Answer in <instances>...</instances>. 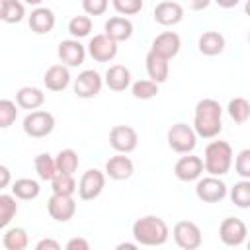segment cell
<instances>
[{
    "label": "cell",
    "mask_w": 250,
    "mask_h": 250,
    "mask_svg": "<svg viewBox=\"0 0 250 250\" xmlns=\"http://www.w3.org/2000/svg\"><path fill=\"white\" fill-rule=\"evenodd\" d=\"M193 129L201 139H215L223 131V107L213 98H203L195 104Z\"/></svg>",
    "instance_id": "obj_1"
},
{
    "label": "cell",
    "mask_w": 250,
    "mask_h": 250,
    "mask_svg": "<svg viewBox=\"0 0 250 250\" xmlns=\"http://www.w3.org/2000/svg\"><path fill=\"white\" fill-rule=\"evenodd\" d=\"M170 236V229L162 217L145 215L133 223V238L141 246H162Z\"/></svg>",
    "instance_id": "obj_2"
},
{
    "label": "cell",
    "mask_w": 250,
    "mask_h": 250,
    "mask_svg": "<svg viewBox=\"0 0 250 250\" xmlns=\"http://www.w3.org/2000/svg\"><path fill=\"white\" fill-rule=\"evenodd\" d=\"M232 162H234V152L227 141H211L205 146L203 164H205V172H209L211 176L229 174Z\"/></svg>",
    "instance_id": "obj_3"
},
{
    "label": "cell",
    "mask_w": 250,
    "mask_h": 250,
    "mask_svg": "<svg viewBox=\"0 0 250 250\" xmlns=\"http://www.w3.org/2000/svg\"><path fill=\"white\" fill-rule=\"evenodd\" d=\"M23 133L31 139H43L55 129V115L45 109H33L23 117Z\"/></svg>",
    "instance_id": "obj_4"
},
{
    "label": "cell",
    "mask_w": 250,
    "mask_h": 250,
    "mask_svg": "<svg viewBox=\"0 0 250 250\" xmlns=\"http://www.w3.org/2000/svg\"><path fill=\"white\" fill-rule=\"evenodd\" d=\"M166 139H168V146L178 154H188L197 145V133L188 123H174L168 129Z\"/></svg>",
    "instance_id": "obj_5"
},
{
    "label": "cell",
    "mask_w": 250,
    "mask_h": 250,
    "mask_svg": "<svg viewBox=\"0 0 250 250\" xmlns=\"http://www.w3.org/2000/svg\"><path fill=\"white\" fill-rule=\"evenodd\" d=\"M227 193H229V188L219 176L209 174L205 178H199L195 184V195L203 203H219L227 197Z\"/></svg>",
    "instance_id": "obj_6"
},
{
    "label": "cell",
    "mask_w": 250,
    "mask_h": 250,
    "mask_svg": "<svg viewBox=\"0 0 250 250\" xmlns=\"http://www.w3.org/2000/svg\"><path fill=\"white\" fill-rule=\"evenodd\" d=\"M172 236H174V242L184 250H195L203 242L201 229L193 221H178L172 229Z\"/></svg>",
    "instance_id": "obj_7"
},
{
    "label": "cell",
    "mask_w": 250,
    "mask_h": 250,
    "mask_svg": "<svg viewBox=\"0 0 250 250\" xmlns=\"http://www.w3.org/2000/svg\"><path fill=\"white\" fill-rule=\"evenodd\" d=\"M104 84H105V82H104V78H102V74H100L98 70L86 68V70H82V72L74 78L72 90H74V94H76L78 98L90 100V98H96V96L100 94V90H102Z\"/></svg>",
    "instance_id": "obj_8"
},
{
    "label": "cell",
    "mask_w": 250,
    "mask_h": 250,
    "mask_svg": "<svg viewBox=\"0 0 250 250\" xmlns=\"http://www.w3.org/2000/svg\"><path fill=\"white\" fill-rule=\"evenodd\" d=\"M104 188H105V172L90 168L78 180V197L82 201H92L104 191Z\"/></svg>",
    "instance_id": "obj_9"
},
{
    "label": "cell",
    "mask_w": 250,
    "mask_h": 250,
    "mask_svg": "<svg viewBox=\"0 0 250 250\" xmlns=\"http://www.w3.org/2000/svg\"><path fill=\"white\" fill-rule=\"evenodd\" d=\"M109 145L113 150L129 154L139 145V135L131 125H115L109 131Z\"/></svg>",
    "instance_id": "obj_10"
},
{
    "label": "cell",
    "mask_w": 250,
    "mask_h": 250,
    "mask_svg": "<svg viewBox=\"0 0 250 250\" xmlns=\"http://www.w3.org/2000/svg\"><path fill=\"white\" fill-rule=\"evenodd\" d=\"M205 170V164H203V158L201 156H195L191 152L184 154L182 158L176 160L174 164V174L180 182H195L201 178Z\"/></svg>",
    "instance_id": "obj_11"
},
{
    "label": "cell",
    "mask_w": 250,
    "mask_h": 250,
    "mask_svg": "<svg viewBox=\"0 0 250 250\" xmlns=\"http://www.w3.org/2000/svg\"><path fill=\"white\" fill-rule=\"evenodd\" d=\"M246 225L238 217H227L219 225V238L225 246H240L246 240Z\"/></svg>",
    "instance_id": "obj_12"
},
{
    "label": "cell",
    "mask_w": 250,
    "mask_h": 250,
    "mask_svg": "<svg viewBox=\"0 0 250 250\" xmlns=\"http://www.w3.org/2000/svg\"><path fill=\"white\" fill-rule=\"evenodd\" d=\"M88 55L98 61V62H109L117 57V41H113L109 35L105 33H100V35H94L90 41H88Z\"/></svg>",
    "instance_id": "obj_13"
},
{
    "label": "cell",
    "mask_w": 250,
    "mask_h": 250,
    "mask_svg": "<svg viewBox=\"0 0 250 250\" xmlns=\"http://www.w3.org/2000/svg\"><path fill=\"white\" fill-rule=\"evenodd\" d=\"M47 213L51 219H55L57 223H66L74 217L76 213V201L72 195H61V193H53L47 201Z\"/></svg>",
    "instance_id": "obj_14"
},
{
    "label": "cell",
    "mask_w": 250,
    "mask_h": 250,
    "mask_svg": "<svg viewBox=\"0 0 250 250\" xmlns=\"http://www.w3.org/2000/svg\"><path fill=\"white\" fill-rule=\"evenodd\" d=\"M86 53L88 49L80 43V39H62L59 43V49H57V55H59V61L62 64H66L68 68H74V66H80L86 59Z\"/></svg>",
    "instance_id": "obj_15"
},
{
    "label": "cell",
    "mask_w": 250,
    "mask_h": 250,
    "mask_svg": "<svg viewBox=\"0 0 250 250\" xmlns=\"http://www.w3.org/2000/svg\"><path fill=\"white\" fill-rule=\"evenodd\" d=\"M154 21L164 25V27H170V25H176L184 20V8L182 4L178 2H172V0H164V2H158L154 6Z\"/></svg>",
    "instance_id": "obj_16"
},
{
    "label": "cell",
    "mask_w": 250,
    "mask_h": 250,
    "mask_svg": "<svg viewBox=\"0 0 250 250\" xmlns=\"http://www.w3.org/2000/svg\"><path fill=\"white\" fill-rule=\"evenodd\" d=\"M70 80H72L70 70H68V66L62 64V62L49 66V68L45 70V74H43V84H45V88L51 90V92H62L64 88H68Z\"/></svg>",
    "instance_id": "obj_17"
},
{
    "label": "cell",
    "mask_w": 250,
    "mask_h": 250,
    "mask_svg": "<svg viewBox=\"0 0 250 250\" xmlns=\"http://www.w3.org/2000/svg\"><path fill=\"white\" fill-rule=\"evenodd\" d=\"M105 176L115 180V182H121V180H129L135 172V166H133V160L129 156H125L123 152L111 156L107 162H105Z\"/></svg>",
    "instance_id": "obj_18"
},
{
    "label": "cell",
    "mask_w": 250,
    "mask_h": 250,
    "mask_svg": "<svg viewBox=\"0 0 250 250\" xmlns=\"http://www.w3.org/2000/svg\"><path fill=\"white\" fill-rule=\"evenodd\" d=\"M55 12L51 8H45V6H37L31 10L29 18H27V23L31 27L33 33L37 35H43V33H49L53 27H55Z\"/></svg>",
    "instance_id": "obj_19"
},
{
    "label": "cell",
    "mask_w": 250,
    "mask_h": 250,
    "mask_svg": "<svg viewBox=\"0 0 250 250\" xmlns=\"http://www.w3.org/2000/svg\"><path fill=\"white\" fill-rule=\"evenodd\" d=\"M180 47H182V39H180V35L176 31H164V33L156 35L152 39V45H150L152 51H156L158 55L166 57L168 61L174 59L180 53Z\"/></svg>",
    "instance_id": "obj_20"
},
{
    "label": "cell",
    "mask_w": 250,
    "mask_h": 250,
    "mask_svg": "<svg viewBox=\"0 0 250 250\" xmlns=\"http://www.w3.org/2000/svg\"><path fill=\"white\" fill-rule=\"evenodd\" d=\"M145 62H146V74H148L150 80H154L156 84H162V82L168 80L170 64H168V59L166 57H162V55H158L156 51L150 49L146 53Z\"/></svg>",
    "instance_id": "obj_21"
},
{
    "label": "cell",
    "mask_w": 250,
    "mask_h": 250,
    "mask_svg": "<svg viewBox=\"0 0 250 250\" xmlns=\"http://www.w3.org/2000/svg\"><path fill=\"white\" fill-rule=\"evenodd\" d=\"M104 33L109 35L113 41L121 43V41H127L131 35H133V21L127 18V16H113L105 21L104 25Z\"/></svg>",
    "instance_id": "obj_22"
},
{
    "label": "cell",
    "mask_w": 250,
    "mask_h": 250,
    "mask_svg": "<svg viewBox=\"0 0 250 250\" xmlns=\"http://www.w3.org/2000/svg\"><path fill=\"white\" fill-rule=\"evenodd\" d=\"M104 82L109 90L123 92L131 86V70L125 64H111L104 74Z\"/></svg>",
    "instance_id": "obj_23"
},
{
    "label": "cell",
    "mask_w": 250,
    "mask_h": 250,
    "mask_svg": "<svg viewBox=\"0 0 250 250\" xmlns=\"http://www.w3.org/2000/svg\"><path fill=\"white\" fill-rule=\"evenodd\" d=\"M225 35L219 33V31H203L199 35V41H197V47H199V53L205 55V57H217L225 51Z\"/></svg>",
    "instance_id": "obj_24"
},
{
    "label": "cell",
    "mask_w": 250,
    "mask_h": 250,
    "mask_svg": "<svg viewBox=\"0 0 250 250\" xmlns=\"http://www.w3.org/2000/svg\"><path fill=\"white\" fill-rule=\"evenodd\" d=\"M16 104L21 109H29V111L39 109L45 104V94L37 86H23L16 92Z\"/></svg>",
    "instance_id": "obj_25"
},
{
    "label": "cell",
    "mask_w": 250,
    "mask_h": 250,
    "mask_svg": "<svg viewBox=\"0 0 250 250\" xmlns=\"http://www.w3.org/2000/svg\"><path fill=\"white\" fill-rule=\"evenodd\" d=\"M29 244V236L25 232V229L21 227H10L4 230L2 236V246L6 250H25Z\"/></svg>",
    "instance_id": "obj_26"
},
{
    "label": "cell",
    "mask_w": 250,
    "mask_h": 250,
    "mask_svg": "<svg viewBox=\"0 0 250 250\" xmlns=\"http://www.w3.org/2000/svg\"><path fill=\"white\" fill-rule=\"evenodd\" d=\"M12 193L18 197V199H23V201H29V199H35L39 193H41V186L37 180H31V178H20L12 184Z\"/></svg>",
    "instance_id": "obj_27"
},
{
    "label": "cell",
    "mask_w": 250,
    "mask_h": 250,
    "mask_svg": "<svg viewBox=\"0 0 250 250\" xmlns=\"http://www.w3.org/2000/svg\"><path fill=\"white\" fill-rule=\"evenodd\" d=\"M0 18L6 23H20L25 18V6L20 0H2Z\"/></svg>",
    "instance_id": "obj_28"
},
{
    "label": "cell",
    "mask_w": 250,
    "mask_h": 250,
    "mask_svg": "<svg viewBox=\"0 0 250 250\" xmlns=\"http://www.w3.org/2000/svg\"><path fill=\"white\" fill-rule=\"evenodd\" d=\"M33 166H35V172H37V176L41 178V180H45V182H51L55 176H57V160L49 154V152H41V154H37L35 156V160H33Z\"/></svg>",
    "instance_id": "obj_29"
},
{
    "label": "cell",
    "mask_w": 250,
    "mask_h": 250,
    "mask_svg": "<svg viewBox=\"0 0 250 250\" xmlns=\"http://www.w3.org/2000/svg\"><path fill=\"white\" fill-rule=\"evenodd\" d=\"M51 189L53 193L61 195H74V191H78V182L74 180V174L57 172V176L51 180Z\"/></svg>",
    "instance_id": "obj_30"
},
{
    "label": "cell",
    "mask_w": 250,
    "mask_h": 250,
    "mask_svg": "<svg viewBox=\"0 0 250 250\" xmlns=\"http://www.w3.org/2000/svg\"><path fill=\"white\" fill-rule=\"evenodd\" d=\"M55 160H57V170L62 172V174H74L78 170V164H80L78 152L72 150V148L59 150V154L55 156Z\"/></svg>",
    "instance_id": "obj_31"
},
{
    "label": "cell",
    "mask_w": 250,
    "mask_h": 250,
    "mask_svg": "<svg viewBox=\"0 0 250 250\" xmlns=\"http://www.w3.org/2000/svg\"><path fill=\"white\" fill-rule=\"evenodd\" d=\"M230 201L238 207V209H250V180L242 178L240 182H236L230 188Z\"/></svg>",
    "instance_id": "obj_32"
},
{
    "label": "cell",
    "mask_w": 250,
    "mask_h": 250,
    "mask_svg": "<svg viewBox=\"0 0 250 250\" xmlns=\"http://www.w3.org/2000/svg\"><path fill=\"white\" fill-rule=\"evenodd\" d=\"M16 195L14 193H2L0 195V227L8 229V225L12 223V219L18 213V203H16Z\"/></svg>",
    "instance_id": "obj_33"
},
{
    "label": "cell",
    "mask_w": 250,
    "mask_h": 250,
    "mask_svg": "<svg viewBox=\"0 0 250 250\" xmlns=\"http://www.w3.org/2000/svg\"><path fill=\"white\" fill-rule=\"evenodd\" d=\"M227 111L234 123H246L250 119V102L246 98H232L227 105Z\"/></svg>",
    "instance_id": "obj_34"
},
{
    "label": "cell",
    "mask_w": 250,
    "mask_h": 250,
    "mask_svg": "<svg viewBox=\"0 0 250 250\" xmlns=\"http://www.w3.org/2000/svg\"><path fill=\"white\" fill-rule=\"evenodd\" d=\"M131 94L133 98L137 100H150L158 94V84L150 78H145V80H137L131 84Z\"/></svg>",
    "instance_id": "obj_35"
},
{
    "label": "cell",
    "mask_w": 250,
    "mask_h": 250,
    "mask_svg": "<svg viewBox=\"0 0 250 250\" xmlns=\"http://www.w3.org/2000/svg\"><path fill=\"white\" fill-rule=\"evenodd\" d=\"M90 31H92V20H90V16H74V18L68 21V33H70L74 39L88 37Z\"/></svg>",
    "instance_id": "obj_36"
},
{
    "label": "cell",
    "mask_w": 250,
    "mask_h": 250,
    "mask_svg": "<svg viewBox=\"0 0 250 250\" xmlns=\"http://www.w3.org/2000/svg\"><path fill=\"white\" fill-rule=\"evenodd\" d=\"M18 104L12 100H0V127L8 129L18 117Z\"/></svg>",
    "instance_id": "obj_37"
},
{
    "label": "cell",
    "mask_w": 250,
    "mask_h": 250,
    "mask_svg": "<svg viewBox=\"0 0 250 250\" xmlns=\"http://www.w3.org/2000/svg\"><path fill=\"white\" fill-rule=\"evenodd\" d=\"M119 16H135L143 10V0H111Z\"/></svg>",
    "instance_id": "obj_38"
},
{
    "label": "cell",
    "mask_w": 250,
    "mask_h": 250,
    "mask_svg": "<svg viewBox=\"0 0 250 250\" xmlns=\"http://www.w3.org/2000/svg\"><path fill=\"white\" fill-rule=\"evenodd\" d=\"M234 172L240 178L250 180V148H242L234 158Z\"/></svg>",
    "instance_id": "obj_39"
},
{
    "label": "cell",
    "mask_w": 250,
    "mask_h": 250,
    "mask_svg": "<svg viewBox=\"0 0 250 250\" xmlns=\"http://www.w3.org/2000/svg\"><path fill=\"white\" fill-rule=\"evenodd\" d=\"M109 6V0H82V10L88 16H102L105 14Z\"/></svg>",
    "instance_id": "obj_40"
},
{
    "label": "cell",
    "mask_w": 250,
    "mask_h": 250,
    "mask_svg": "<svg viewBox=\"0 0 250 250\" xmlns=\"http://www.w3.org/2000/svg\"><path fill=\"white\" fill-rule=\"evenodd\" d=\"M66 250H90V242L82 236H74L66 242Z\"/></svg>",
    "instance_id": "obj_41"
},
{
    "label": "cell",
    "mask_w": 250,
    "mask_h": 250,
    "mask_svg": "<svg viewBox=\"0 0 250 250\" xmlns=\"http://www.w3.org/2000/svg\"><path fill=\"white\" fill-rule=\"evenodd\" d=\"M35 250H61V244L53 238H41L35 244Z\"/></svg>",
    "instance_id": "obj_42"
},
{
    "label": "cell",
    "mask_w": 250,
    "mask_h": 250,
    "mask_svg": "<svg viewBox=\"0 0 250 250\" xmlns=\"http://www.w3.org/2000/svg\"><path fill=\"white\" fill-rule=\"evenodd\" d=\"M211 2H213V0H188L189 8H191L193 12H201V10H205Z\"/></svg>",
    "instance_id": "obj_43"
},
{
    "label": "cell",
    "mask_w": 250,
    "mask_h": 250,
    "mask_svg": "<svg viewBox=\"0 0 250 250\" xmlns=\"http://www.w3.org/2000/svg\"><path fill=\"white\" fill-rule=\"evenodd\" d=\"M0 176H2V180H0V188H8V184H10V170H8V166H0Z\"/></svg>",
    "instance_id": "obj_44"
},
{
    "label": "cell",
    "mask_w": 250,
    "mask_h": 250,
    "mask_svg": "<svg viewBox=\"0 0 250 250\" xmlns=\"http://www.w3.org/2000/svg\"><path fill=\"white\" fill-rule=\"evenodd\" d=\"M217 6H221V8H225V10H229V8H234L240 0H213Z\"/></svg>",
    "instance_id": "obj_45"
},
{
    "label": "cell",
    "mask_w": 250,
    "mask_h": 250,
    "mask_svg": "<svg viewBox=\"0 0 250 250\" xmlns=\"http://www.w3.org/2000/svg\"><path fill=\"white\" fill-rule=\"evenodd\" d=\"M139 246V242L135 240V242H121V244H117V248L119 250H123V248H129V250H135Z\"/></svg>",
    "instance_id": "obj_46"
},
{
    "label": "cell",
    "mask_w": 250,
    "mask_h": 250,
    "mask_svg": "<svg viewBox=\"0 0 250 250\" xmlns=\"http://www.w3.org/2000/svg\"><path fill=\"white\" fill-rule=\"evenodd\" d=\"M23 2H25V4H29V6H35V8L43 4V0H23Z\"/></svg>",
    "instance_id": "obj_47"
},
{
    "label": "cell",
    "mask_w": 250,
    "mask_h": 250,
    "mask_svg": "<svg viewBox=\"0 0 250 250\" xmlns=\"http://www.w3.org/2000/svg\"><path fill=\"white\" fill-rule=\"evenodd\" d=\"M244 12H246V16L250 18V0H248V2L244 4Z\"/></svg>",
    "instance_id": "obj_48"
},
{
    "label": "cell",
    "mask_w": 250,
    "mask_h": 250,
    "mask_svg": "<svg viewBox=\"0 0 250 250\" xmlns=\"http://www.w3.org/2000/svg\"><path fill=\"white\" fill-rule=\"evenodd\" d=\"M246 246H248V250H250V240H248V242H246Z\"/></svg>",
    "instance_id": "obj_49"
},
{
    "label": "cell",
    "mask_w": 250,
    "mask_h": 250,
    "mask_svg": "<svg viewBox=\"0 0 250 250\" xmlns=\"http://www.w3.org/2000/svg\"><path fill=\"white\" fill-rule=\"evenodd\" d=\"M248 43H250V33H248Z\"/></svg>",
    "instance_id": "obj_50"
}]
</instances>
